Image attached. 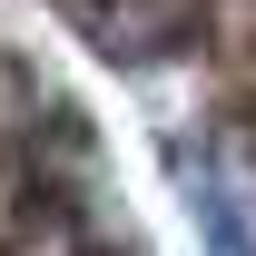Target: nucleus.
<instances>
[{
  "instance_id": "obj_1",
  "label": "nucleus",
  "mask_w": 256,
  "mask_h": 256,
  "mask_svg": "<svg viewBox=\"0 0 256 256\" xmlns=\"http://www.w3.org/2000/svg\"><path fill=\"white\" fill-rule=\"evenodd\" d=\"M69 20L118 50V60H168V69H197L217 118L246 138L256 158V0H60Z\"/></svg>"
}]
</instances>
